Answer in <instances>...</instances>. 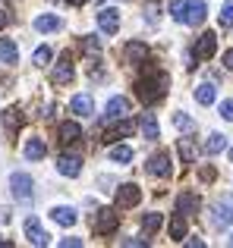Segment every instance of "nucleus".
<instances>
[{
    "label": "nucleus",
    "instance_id": "1",
    "mask_svg": "<svg viewBox=\"0 0 233 248\" xmlns=\"http://www.w3.org/2000/svg\"><path fill=\"white\" fill-rule=\"evenodd\" d=\"M164 85H167L164 76H158L154 69H148V73L135 82V97H139L142 104H158L161 97H164V91H167Z\"/></svg>",
    "mask_w": 233,
    "mask_h": 248
},
{
    "label": "nucleus",
    "instance_id": "2",
    "mask_svg": "<svg viewBox=\"0 0 233 248\" xmlns=\"http://www.w3.org/2000/svg\"><path fill=\"white\" fill-rule=\"evenodd\" d=\"M116 226H120V214L111 211V207H101V211L95 214V220H92L95 236H114Z\"/></svg>",
    "mask_w": 233,
    "mask_h": 248
},
{
    "label": "nucleus",
    "instance_id": "3",
    "mask_svg": "<svg viewBox=\"0 0 233 248\" xmlns=\"http://www.w3.org/2000/svg\"><path fill=\"white\" fill-rule=\"evenodd\" d=\"M10 188H13V198L29 204L32 201V176L29 173H13L10 176Z\"/></svg>",
    "mask_w": 233,
    "mask_h": 248
},
{
    "label": "nucleus",
    "instance_id": "4",
    "mask_svg": "<svg viewBox=\"0 0 233 248\" xmlns=\"http://www.w3.org/2000/svg\"><path fill=\"white\" fill-rule=\"evenodd\" d=\"M139 201H142V188L135 186V182H123V186L116 188V207H120V211L135 207Z\"/></svg>",
    "mask_w": 233,
    "mask_h": 248
},
{
    "label": "nucleus",
    "instance_id": "5",
    "mask_svg": "<svg viewBox=\"0 0 233 248\" xmlns=\"http://www.w3.org/2000/svg\"><path fill=\"white\" fill-rule=\"evenodd\" d=\"M145 170H148L151 176H158V179H167V176L173 173V167H170V154H164V151L151 154V157H148V164H145Z\"/></svg>",
    "mask_w": 233,
    "mask_h": 248
},
{
    "label": "nucleus",
    "instance_id": "6",
    "mask_svg": "<svg viewBox=\"0 0 233 248\" xmlns=\"http://www.w3.org/2000/svg\"><path fill=\"white\" fill-rule=\"evenodd\" d=\"M217 50V38L211 35V31H202V35L196 38V47H192V54H196V60H211Z\"/></svg>",
    "mask_w": 233,
    "mask_h": 248
},
{
    "label": "nucleus",
    "instance_id": "7",
    "mask_svg": "<svg viewBox=\"0 0 233 248\" xmlns=\"http://www.w3.org/2000/svg\"><path fill=\"white\" fill-rule=\"evenodd\" d=\"M205 16H208V6H205L202 0H186V10H183V19H180V22H186V25H202Z\"/></svg>",
    "mask_w": 233,
    "mask_h": 248
},
{
    "label": "nucleus",
    "instance_id": "8",
    "mask_svg": "<svg viewBox=\"0 0 233 248\" xmlns=\"http://www.w3.org/2000/svg\"><path fill=\"white\" fill-rule=\"evenodd\" d=\"M123 54H126V60L133 63V66H145L148 57H151V50H148V44H142V41H129L126 47H123Z\"/></svg>",
    "mask_w": 233,
    "mask_h": 248
},
{
    "label": "nucleus",
    "instance_id": "9",
    "mask_svg": "<svg viewBox=\"0 0 233 248\" xmlns=\"http://www.w3.org/2000/svg\"><path fill=\"white\" fill-rule=\"evenodd\" d=\"M211 214H215V223L217 226H227V223L233 226V195H224V198L215 204V211H211Z\"/></svg>",
    "mask_w": 233,
    "mask_h": 248
},
{
    "label": "nucleus",
    "instance_id": "10",
    "mask_svg": "<svg viewBox=\"0 0 233 248\" xmlns=\"http://www.w3.org/2000/svg\"><path fill=\"white\" fill-rule=\"evenodd\" d=\"M98 29L104 31V35H116V29H120V13H116L114 6H104V10L98 13Z\"/></svg>",
    "mask_w": 233,
    "mask_h": 248
},
{
    "label": "nucleus",
    "instance_id": "11",
    "mask_svg": "<svg viewBox=\"0 0 233 248\" xmlns=\"http://www.w3.org/2000/svg\"><path fill=\"white\" fill-rule=\"evenodd\" d=\"M126 135H133V123L123 120V116H120V120H111V126L104 129V141H111V145L116 139H126Z\"/></svg>",
    "mask_w": 233,
    "mask_h": 248
},
{
    "label": "nucleus",
    "instance_id": "12",
    "mask_svg": "<svg viewBox=\"0 0 233 248\" xmlns=\"http://www.w3.org/2000/svg\"><path fill=\"white\" fill-rule=\"evenodd\" d=\"M73 76H76V69H73V57L63 54V57H60V63H57V69H54V82H57V85H69V82H73Z\"/></svg>",
    "mask_w": 233,
    "mask_h": 248
},
{
    "label": "nucleus",
    "instance_id": "13",
    "mask_svg": "<svg viewBox=\"0 0 233 248\" xmlns=\"http://www.w3.org/2000/svg\"><path fill=\"white\" fill-rule=\"evenodd\" d=\"M57 170H60L63 176H69V179H76V176L82 173V160L76 157V154H60V157H57Z\"/></svg>",
    "mask_w": 233,
    "mask_h": 248
},
{
    "label": "nucleus",
    "instance_id": "14",
    "mask_svg": "<svg viewBox=\"0 0 233 248\" xmlns=\"http://www.w3.org/2000/svg\"><path fill=\"white\" fill-rule=\"evenodd\" d=\"M57 139H60V145H76L82 139V126L79 123H60L57 126Z\"/></svg>",
    "mask_w": 233,
    "mask_h": 248
},
{
    "label": "nucleus",
    "instance_id": "15",
    "mask_svg": "<svg viewBox=\"0 0 233 248\" xmlns=\"http://www.w3.org/2000/svg\"><path fill=\"white\" fill-rule=\"evenodd\" d=\"M25 236H29V242H32V245H50V236L41 230V223H38L35 217L25 220Z\"/></svg>",
    "mask_w": 233,
    "mask_h": 248
},
{
    "label": "nucleus",
    "instance_id": "16",
    "mask_svg": "<svg viewBox=\"0 0 233 248\" xmlns=\"http://www.w3.org/2000/svg\"><path fill=\"white\" fill-rule=\"evenodd\" d=\"M199 207H202V198H199L196 192H183L177 198V211L186 214V217H192V214H199Z\"/></svg>",
    "mask_w": 233,
    "mask_h": 248
},
{
    "label": "nucleus",
    "instance_id": "17",
    "mask_svg": "<svg viewBox=\"0 0 233 248\" xmlns=\"http://www.w3.org/2000/svg\"><path fill=\"white\" fill-rule=\"evenodd\" d=\"M50 220H54V223H60V226H73L76 220H79V214H76V207L60 204V207H54V211H50Z\"/></svg>",
    "mask_w": 233,
    "mask_h": 248
},
{
    "label": "nucleus",
    "instance_id": "18",
    "mask_svg": "<svg viewBox=\"0 0 233 248\" xmlns=\"http://www.w3.org/2000/svg\"><path fill=\"white\" fill-rule=\"evenodd\" d=\"M69 110H73L76 116H92L95 113V101L88 94H76L73 101H69Z\"/></svg>",
    "mask_w": 233,
    "mask_h": 248
},
{
    "label": "nucleus",
    "instance_id": "19",
    "mask_svg": "<svg viewBox=\"0 0 233 248\" xmlns=\"http://www.w3.org/2000/svg\"><path fill=\"white\" fill-rule=\"evenodd\" d=\"M104 113H107V123H111V120H120V116L129 113V101H126V97H111Z\"/></svg>",
    "mask_w": 233,
    "mask_h": 248
},
{
    "label": "nucleus",
    "instance_id": "20",
    "mask_svg": "<svg viewBox=\"0 0 233 248\" xmlns=\"http://www.w3.org/2000/svg\"><path fill=\"white\" fill-rule=\"evenodd\" d=\"M22 154L29 160H44V154H48V145H44L41 139H29L25 141V148H22Z\"/></svg>",
    "mask_w": 233,
    "mask_h": 248
},
{
    "label": "nucleus",
    "instance_id": "21",
    "mask_svg": "<svg viewBox=\"0 0 233 248\" xmlns=\"http://www.w3.org/2000/svg\"><path fill=\"white\" fill-rule=\"evenodd\" d=\"M215 97H217V85L215 82H202L196 88V101L205 104V107H208V104H215Z\"/></svg>",
    "mask_w": 233,
    "mask_h": 248
},
{
    "label": "nucleus",
    "instance_id": "22",
    "mask_svg": "<svg viewBox=\"0 0 233 248\" xmlns=\"http://www.w3.org/2000/svg\"><path fill=\"white\" fill-rule=\"evenodd\" d=\"M139 129H142V135H145L148 141H154V139L161 135V126H158V120H154L151 113H145V116L139 120Z\"/></svg>",
    "mask_w": 233,
    "mask_h": 248
},
{
    "label": "nucleus",
    "instance_id": "23",
    "mask_svg": "<svg viewBox=\"0 0 233 248\" xmlns=\"http://www.w3.org/2000/svg\"><path fill=\"white\" fill-rule=\"evenodd\" d=\"M0 60L10 63V66H13V63H19V47L10 41V38H0Z\"/></svg>",
    "mask_w": 233,
    "mask_h": 248
},
{
    "label": "nucleus",
    "instance_id": "24",
    "mask_svg": "<svg viewBox=\"0 0 233 248\" xmlns=\"http://www.w3.org/2000/svg\"><path fill=\"white\" fill-rule=\"evenodd\" d=\"M3 126H6V132H10V135H16L19 129H22V113H19V107H10L3 113Z\"/></svg>",
    "mask_w": 233,
    "mask_h": 248
},
{
    "label": "nucleus",
    "instance_id": "25",
    "mask_svg": "<svg viewBox=\"0 0 233 248\" xmlns=\"http://www.w3.org/2000/svg\"><path fill=\"white\" fill-rule=\"evenodd\" d=\"M205 154H208V157H211V154H221L224 151V148H227V139H224V135L221 132H211L208 135V139H205Z\"/></svg>",
    "mask_w": 233,
    "mask_h": 248
},
{
    "label": "nucleus",
    "instance_id": "26",
    "mask_svg": "<svg viewBox=\"0 0 233 248\" xmlns=\"http://www.w3.org/2000/svg\"><path fill=\"white\" fill-rule=\"evenodd\" d=\"M60 25H63V22H60L57 16H50V13H44V16L35 19V31H57Z\"/></svg>",
    "mask_w": 233,
    "mask_h": 248
},
{
    "label": "nucleus",
    "instance_id": "27",
    "mask_svg": "<svg viewBox=\"0 0 233 248\" xmlns=\"http://www.w3.org/2000/svg\"><path fill=\"white\" fill-rule=\"evenodd\" d=\"M161 223H164V217H161L158 211L145 214V217H142V230H145V236H151V232H158V230H161Z\"/></svg>",
    "mask_w": 233,
    "mask_h": 248
},
{
    "label": "nucleus",
    "instance_id": "28",
    "mask_svg": "<svg viewBox=\"0 0 233 248\" xmlns=\"http://www.w3.org/2000/svg\"><path fill=\"white\" fill-rule=\"evenodd\" d=\"M111 160H114V164H129V160H133V148H129V145H114L111 148Z\"/></svg>",
    "mask_w": 233,
    "mask_h": 248
},
{
    "label": "nucleus",
    "instance_id": "29",
    "mask_svg": "<svg viewBox=\"0 0 233 248\" xmlns=\"http://www.w3.org/2000/svg\"><path fill=\"white\" fill-rule=\"evenodd\" d=\"M170 239H173V242H183V239H186V220H183V214H177V217H173V223H170Z\"/></svg>",
    "mask_w": 233,
    "mask_h": 248
},
{
    "label": "nucleus",
    "instance_id": "30",
    "mask_svg": "<svg viewBox=\"0 0 233 248\" xmlns=\"http://www.w3.org/2000/svg\"><path fill=\"white\" fill-rule=\"evenodd\" d=\"M173 123H177L180 132H196V123H192L186 113H177V116H173Z\"/></svg>",
    "mask_w": 233,
    "mask_h": 248
},
{
    "label": "nucleus",
    "instance_id": "31",
    "mask_svg": "<svg viewBox=\"0 0 233 248\" xmlns=\"http://www.w3.org/2000/svg\"><path fill=\"white\" fill-rule=\"evenodd\" d=\"M82 50H85V54H98V50H101V41L95 35H85V38H82Z\"/></svg>",
    "mask_w": 233,
    "mask_h": 248
},
{
    "label": "nucleus",
    "instance_id": "32",
    "mask_svg": "<svg viewBox=\"0 0 233 248\" xmlns=\"http://www.w3.org/2000/svg\"><path fill=\"white\" fill-rule=\"evenodd\" d=\"M177 151H180V157H183L186 160V164H192V160H196V151H192V145H189V141H180V145H177Z\"/></svg>",
    "mask_w": 233,
    "mask_h": 248
},
{
    "label": "nucleus",
    "instance_id": "33",
    "mask_svg": "<svg viewBox=\"0 0 233 248\" xmlns=\"http://www.w3.org/2000/svg\"><path fill=\"white\" fill-rule=\"evenodd\" d=\"M221 25H224V29H230V25H233V0H227V3H224V10H221Z\"/></svg>",
    "mask_w": 233,
    "mask_h": 248
},
{
    "label": "nucleus",
    "instance_id": "34",
    "mask_svg": "<svg viewBox=\"0 0 233 248\" xmlns=\"http://www.w3.org/2000/svg\"><path fill=\"white\" fill-rule=\"evenodd\" d=\"M32 60H35V66H48L50 63V47H38Z\"/></svg>",
    "mask_w": 233,
    "mask_h": 248
},
{
    "label": "nucleus",
    "instance_id": "35",
    "mask_svg": "<svg viewBox=\"0 0 233 248\" xmlns=\"http://www.w3.org/2000/svg\"><path fill=\"white\" fill-rule=\"evenodd\" d=\"M183 10H186V0H173V3H170V16L177 19V22L183 19Z\"/></svg>",
    "mask_w": 233,
    "mask_h": 248
},
{
    "label": "nucleus",
    "instance_id": "36",
    "mask_svg": "<svg viewBox=\"0 0 233 248\" xmlns=\"http://www.w3.org/2000/svg\"><path fill=\"white\" fill-rule=\"evenodd\" d=\"M221 116H224L227 123H233V97H230V101H224V104H221Z\"/></svg>",
    "mask_w": 233,
    "mask_h": 248
},
{
    "label": "nucleus",
    "instance_id": "37",
    "mask_svg": "<svg viewBox=\"0 0 233 248\" xmlns=\"http://www.w3.org/2000/svg\"><path fill=\"white\" fill-rule=\"evenodd\" d=\"M60 245H63V248H79V245H82V239L69 236V239H60Z\"/></svg>",
    "mask_w": 233,
    "mask_h": 248
},
{
    "label": "nucleus",
    "instance_id": "38",
    "mask_svg": "<svg viewBox=\"0 0 233 248\" xmlns=\"http://www.w3.org/2000/svg\"><path fill=\"white\" fill-rule=\"evenodd\" d=\"M202 179L211 182V179H215V170H211V167H202Z\"/></svg>",
    "mask_w": 233,
    "mask_h": 248
},
{
    "label": "nucleus",
    "instance_id": "39",
    "mask_svg": "<svg viewBox=\"0 0 233 248\" xmlns=\"http://www.w3.org/2000/svg\"><path fill=\"white\" fill-rule=\"evenodd\" d=\"M224 66H227V69H233V47L227 50V54H224Z\"/></svg>",
    "mask_w": 233,
    "mask_h": 248
},
{
    "label": "nucleus",
    "instance_id": "40",
    "mask_svg": "<svg viewBox=\"0 0 233 248\" xmlns=\"http://www.w3.org/2000/svg\"><path fill=\"white\" fill-rule=\"evenodd\" d=\"M0 223H10V207H0Z\"/></svg>",
    "mask_w": 233,
    "mask_h": 248
},
{
    "label": "nucleus",
    "instance_id": "41",
    "mask_svg": "<svg viewBox=\"0 0 233 248\" xmlns=\"http://www.w3.org/2000/svg\"><path fill=\"white\" fill-rule=\"evenodd\" d=\"M6 22H10V13H6V10H0V29H3Z\"/></svg>",
    "mask_w": 233,
    "mask_h": 248
},
{
    "label": "nucleus",
    "instance_id": "42",
    "mask_svg": "<svg viewBox=\"0 0 233 248\" xmlns=\"http://www.w3.org/2000/svg\"><path fill=\"white\" fill-rule=\"evenodd\" d=\"M69 3H73V6H79V3H85V0H69Z\"/></svg>",
    "mask_w": 233,
    "mask_h": 248
},
{
    "label": "nucleus",
    "instance_id": "43",
    "mask_svg": "<svg viewBox=\"0 0 233 248\" xmlns=\"http://www.w3.org/2000/svg\"><path fill=\"white\" fill-rule=\"evenodd\" d=\"M230 164H233V148H230Z\"/></svg>",
    "mask_w": 233,
    "mask_h": 248
},
{
    "label": "nucleus",
    "instance_id": "44",
    "mask_svg": "<svg viewBox=\"0 0 233 248\" xmlns=\"http://www.w3.org/2000/svg\"><path fill=\"white\" fill-rule=\"evenodd\" d=\"M227 245H233V239H230V242H227Z\"/></svg>",
    "mask_w": 233,
    "mask_h": 248
},
{
    "label": "nucleus",
    "instance_id": "45",
    "mask_svg": "<svg viewBox=\"0 0 233 248\" xmlns=\"http://www.w3.org/2000/svg\"><path fill=\"white\" fill-rule=\"evenodd\" d=\"M0 245H3V239H0Z\"/></svg>",
    "mask_w": 233,
    "mask_h": 248
}]
</instances>
